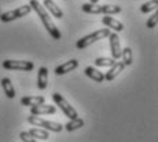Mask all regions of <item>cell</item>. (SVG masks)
<instances>
[{"label": "cell", "instance_id": "obj_1", "mask_svg": "<svg viewBox=\"0 0 158 142\" xmlns=\"http://www.w3.org/2000/svg\"><path fill=\"white\" fill-rule=\"evenodd\" d=\"M29 6L32 7V10H35L36 14L40 17V19H41V22H43L44 28L47 29V32L51 35V37L55 39V40H59V39L62 37V35H60L59 29L56 28V25L54 24V21L51 19L50 14L47 13V10L44 8V6L41 4V3H39L37 0H30Z\"/></svg>", "mask_w": 158, "mask_h": 142}, {"label": "cell", "instance_id": "obj_2", "mask_svg": "<svg viewBox=\"0 0 158 142\" xmlns=\"http://www.w3.org/2000/svg\"><path fill=\"white\" fill-rule=\"evenodd\" d=\"M84 13L88 14H105V15H114V14H120L123 8L120 6H111V4H91V3H84L81 6Z\"/></svg>", "mask_w": 158, "mask_h": 142}, {"label": "cell", "instance_id": "obj_3", "mask_svg": "<svg viewBox=\"0 0 158 142\" xmlns=\"http://www.w3.org/2000/svg\"><path fill=\"white\" fill-rule=\"evenodd\" d=\"M109 35H110V31H109L107 28L99 29V31H95L94 33H91V35H87V36H84L83 39H80V40L76 43V47H77L78 50H84V48L89 47L91 44H94L95 41H99V40H102V39H106Z\"/></svg>", "mask_w": 158, "mask_h": 142}, {"label": "cell", "instance_id": "obj_4", "mask_svg": "<svg viewBox=\"0 0 158 142\" xmlns=\"http://www.w3.org/2000/svg\"><path fill=\"white\" fill-rule=\"evenodd\" d=\"M28 123L33 124L35 127H41L43 130H47V131H52V132H60L63 130V126L60 123H56V122H51V120H45V119H41L39 116H32L28 117Z\"/></svg>", "mask_w": 158, "mask_h": 142}, {"label": "cell", "instance_id": "obj_5", "mask_svg": "<svg viewBox=\"0 0 158 142\" xmlns=\"http://www.w3.org/2000/svg\"><path fill=\"white\" fill-rule=\"evenodd\" d=\"M52 99H54V102L58 105V108L63 112V114H65V116H68L70 120L77 119V117H78L77 110H76L74 108H73L72 105L69 104L65 98H63L62 94H59V93H54V94H52Z\"/></svg>", "mask_w": 158, "mask_h": 142}, {"label": "cell", "instance_id": "obj_6", "mask_svg": "<svg viewBox=\"0 0 158 142\" xmlns=\"http://www.w3.org/2000/svg\"><path fill=\"white\" fill-rule=\"evenodd\" d=\"M32 11V7L29 4H25V6H21V7L15 8V10H11V11H7V13H3L0 15V19L3 22H11L14 19H18V18H22Z\"/></svg>", "mask_w": 158, "mask_h": 142}, {"label": "cell", "instance_id": "obj_7", "mask_svg": "<svg viewBox=\"0 0 158 142\" xmlns=\"http://www.w3.org/2000/svg\"><path fill=\"white\" fill-rule=\"evenodd\" d=\"M3 68L8 71H23L29 72L35 68V63L32 61H19V59H6L3 61Z\"/></svg>", "mask_w": 158, "mask_h": 142}, {"label": "cell", "instance_id": "obj_8", "mask_svg": "<svg viewBox=\"0 0 158 142\" xmlns=\"http://www.w3.org/2000/svg\"><path fill=\"white\" fill-rule=\"evenodd\" d=\"M107 37H109V41H110L111 57H113L114 61H117V59L121 58V51H123V48H121V43H120V37H118V35L115 32L110 33Z\"/></svg>", "mask_w": 158, "mask_h": 142}, {"label": "cell", "instance_id": "obj_9", "mask_svg": "<svg viewBox=\"0 0 158 142\" xmlns=\"http://www.w3.org/2000/svg\"><path fill=\"white\" fill-rule=\"evenodd\" d=\"M56 112V108L54 105H45V104H41V105H36V106H32L30 108V113L35 114V116H41V114H54Z\"/></svg>", "mask_w": 158, "mask_h": 142}, {"label": "cell", "instance_id": "obj_10", "mask_svg": "<svg viewBox=\"0 0 158 142\" xmlns=\"http://www.w3.org/2000/svg\"><path fill=\"white\" fill-rule=\"evenodd\" d=\"M124 68H125V65L123 63V61H115L114 65L110 66V69H109V72H106L105 75V80L107 81H111L113 79L118 76V75L121 73V72L124 71Z\"/></svg>", "mask_w": 158, "mask_h": 142}, {"label": "cell", "instance_id": "obj_11", "mask_svg": "<svg viewBox=\"0 0 158 142\" xmlns=\"http://www.w3.org/2000/svg\"><path fill=\"white\" fill-rule=\"evenodd\" d=\"M102 24H103V25H106L107 28H111L115 33L124 31V24L120 22V21H117L115 18L110 17V15H105V17H103L102 18Z\"/></svg>", "mask_w": 158, "mask_h": 142}, {"label": "cell", "instance_id": "obj_12", "mask_svg": "<svg viewBox=\"0 0 158 142\" xmlns=\"http://www.w3.org/2000/svg\"><path fill=\"white\" fill-rule=\"evenodd\" d=\"M77 66H78V61H77V59H70V61H68V62L62 63V65L56 66V68H55V75H56V76L65 75V73H68V72L74 71Z\"/></svg>", "mask_w": 158, "mask_h": 142}, {"label": "cell", "instance_id": "obj_13", "mask_svg": "<svg viewBox=\"0 0 158 142\" xmlns=\"http://www.w3.org/2000/svg\"><path fill=\"white\" fill-rule=\"evenodd\" d=\"M43 6H44L45 10H48L54 17L58 18V19L63 18V11L60 10V8L55 4V2H54V0H44V2H43Z\"/></svg>", "mask_w": 158, "mask_h": 142}, {"label": "cell", "instance_id": "obj_14", "mask_svg": "<svg viewBox=\"0 0 158 142\" xmlns=\"http://www.w3.org/2000/svg\"><path fill=\"white\" fill-rule=\"evenodd\" d=\"M48 84V69L45 66H41L39 69V75H37V87L40 90H45Z\"/></svg>", "mask_w": 158, "mask_h": 142}, {"label": "cell", "instance_id": "obj_15", "mask_svg": "<svg viewBox=\"0 0 158 142\" xmlns=\"http://www.w3.org/2000/svg\"><path fill=\"white\" fill-rule=\"evenodd\" d=\"M85 75L89 77L91 80L96 81V83H103V81H105V75H103L102 72H99L98 69L92 68V66L85 68Z\"/></svg>", "mask_w": 158, "mask_h": 142}, {"label": "cell", "instance_id": "obj_16", "mask_svg": "<svg viewBox=\"0 0 158 142\" xmlns=\"http://www.w3.org/2000/svg\"><path fill=\"white\" fill-rule=\"evenodd\" d=\"M45 99L44 97H23V98H21V104L23 105V106H36V105H41L44 104Z\"/></svg>", "mask_w": 158, "mask_h": 142}, {"label": "cell", "instance_id": "obj_17", "mask_svg": "<svg viewBox=\"0 0 158 142\" xmlns=\"http://www.w3.org/2000/svg\"><path fill=\"white\" fill-rule=\"evenodd\" d=\"M2 87H3L4 94L7 95L8 98H14L15 97V90H14V86H13V83H11L10 79H7V77L2 79Z\"/></svg>", "mask_w": 158, "mask_h": 142}, {"label": "cell", "instance_id": "obj_18", "mask_svg": "<svg viewBox=\"0 0 158 142\" xmlns=\"http://www.w3.org/2000/svg\"><path fill=\"white\" fill-rule=\"evenodd\" d=\"M81 127H84V120L81 119V117H77V119H73L70 122H68L65 126H63V128H65L68 132H70V131H74V130L81 128Z\"/></svg>", "mask_w": 158, "mask_h": 142}, {"label": "cell", "instance_id": "obj_19", "mask_svg": "<svg viewBox=\"0 0 158 142\" xmlns=\"http://www.w3.org/2000/svg\"><path fill=\"white\" fill-rule=\"evenodd\" d=\"M28 132L32 135L33 138H35V140L47 141L48 138H50V135H48V131H47V130H43V128H30Z\"/></svg>", "mask_w": 158, "mask_h": 142}, {"label": "cell", "instance_id": "obj_20", "mask_svg": "<svg viewBox=\"0 0 158 142\" xmlns=\"http://www.w3.org/2000/svg\"><path fill=\"white\" fill-rule=\"evenodd\" d=\"M121 58H123V63L124 65H132L133 62V53L129 47H125L123 51H121Z\"/></svg>", "mask_w": 158, "mask_h": 142}, {"label": "cell", "instance_id": "obj_21", "mask_svg": "<svg viewBox=\"0 0 158 142\" xmlns=\"http://www.w3.org/2000/svg\"><path fill=\"white\" fill-rule=\"evenodd\" d=\"M157 8H158V0H150V2L140 6V11L143 14H147L150 11H156Z\"/></svg>", "mask_w": 158, "mask_h": 142}, {"label": "cell", "instance_id": "obj_22", "mask_svg": "<svg viewBox=\"0 0 158 142\" xmlns=\"http://www.w3.org/2000/svg\"><path fill=\"white\" fill-rule=\"evenodd\" d=\"M114 59L113 58H106V57H99L95 59V65L96 66H111L114 65Z\"/></svg>", "mask_w": 158, "mask_h": 142}, {"label": "cell", "instance_id": "obj_23", "mask_svg": "<svg viewBox=\"0 0 158 142\" xmlns=\"http://www.w3.org/2000/svg\"><path fill=\"white\" fill-rule=\"evenodd\" d=\"M157 21H158V13H154L153 15L147 19V22H146V26H147L148 29H153L157 26Z\"/></svg>", "mask_w": 158, "mask_h": 142}, {"label": "cell", "instance_id": "obj_24", "mask_svg": "<svg viewBox=\"0 0 158 142\" xmlns=\"http://www.w3.org/2000/svg\"><path fill=\"white\" fill-rule=\"evenodd\" d=\"M19 138L22 140V142H37V140H35V138H33L28 131H22V132H21Z\"/></svg>", "mask_w": 158, "mask_h": 142}, {"label": "cell", "instance_id": "obj_25", "mask_svg": "<svg viewBox=\"0 0 158 142\" xmlns=\"http://www.w3.org/2000/svg\"><path fill=\"white\" fill-rule=\"evenodd\" d=\"M89 3H91V4H96V3H98V0H89Z\"/></svg>", "mask_w": 158, "mask_h": 142}]
</instances>
